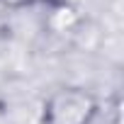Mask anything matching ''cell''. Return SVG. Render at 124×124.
Here are the masks:
<instances>
[{
	"instance_id": "obj_1",
	"label": "cell",
	"mask_w": 124,
	"mask_h": 124,
	"mask_svg": "<svg viewBox=\"0 0 124 124\" xmlns=\"http://www.w3.org/2000/svg\"><path fill=\"white\" fill-rule=\"evenodd\" d=\"M100 100L80 85L56 88L41 105V124H95Z\"/></svg>"
},
{
	"instance_id": "obj_2",
	"label": "cell",
	"mask_w": 124,
	"mask_h": 124,
	"mask_svg": "<svg viewBox=\"0 0 124 124\" xmlns=\"http://www.w3.org/2000/svg\"><path fill=\"white\" fill-rule=\"evenodd\" d=\"M0 5L5 10H27L32 5H37L34 0H0Z\"/></svg>"
},
{
	"instance_id": "obj_3",
	"label": "cell",
	"mask_w": 124,
	"mask_h": 124,
	"mask_svg": "<svg viewBox=\"0 0 124 124\" xmlns=\"http://www.w3.org/2000/svg\"><path fill=\"white\" fill-rule=\"evenodd\" d=\"M34 3H41V5H46L51 10H61V8H68L71 0H34Z\"/></svg>"
}]
</instances>
